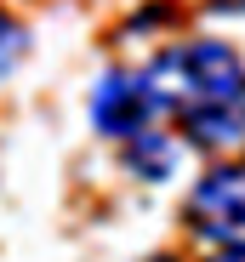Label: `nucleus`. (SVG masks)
Instances as JSON below:
<instances>
[{"instance_id": "f257e3e1", "label": "nucleus", "mask_w": 245, "mask_h": 262, "mask_svg": "<svg viewBox=\"0 0 245 262\" xmlns=\"http://www.w3.org/2000/svg\"><path fill=\"white\" fill-rule=\"evenodd\" d=\"M137 74L154 103V120L177 131L245 97V52L234 40H211V34L160 46Z\"/></svg>"}, {"instance_id": "f03ea898", "label": "nucleus", "mask_w": 245, "mask_h": 262, "mask_svg": "<svg viewBox=\"0 0 245 262\" xmlns=\"http://www.w3.org/2000/svg\"><path fill=\"white\" fill-rule=\"evenodd\" d=\"M183 228L211 251H245V165H206L183 200Z\"/></svg>"}, {"instance_id": "7ed1b4c3", "label": "nucleus", "mask_w": 245, "mask_h": 262, "mask_svg": "<svg viewBox=\"0 0 245 262\" xmlns=\"http://www.w3.org/2000/svg\"><path fill=\"white\" fill-rule=\"evenodd\" d=\"M86 114H92V131H97V137H108V143H120V148L160 125L137 69H108V74H97L92 97H86Z\"/></svg>"}, {"instance_id": "20e7f679", "label": "nucleus", "mask_w": 245, "mask_h": 262, "mask_svg": "<svg viewBox=\"0 0 245 262\" xmlns=\"http://www.w3.org/2000/svg\"><path fill=\"white\" fill-rule=\"evenodd\" d=\"M183 154H188V143L177 137V131H166V125H154V131H143V137H131L126 148H120V160H126V171L137 183H171Z\"/></svg>"}, {"instance_id": "39448f33", "label": "nucleus", "mask_w": 245, "mask_h": 262, "mask_svg": "<svg viewBox=\"0 0 245 262\" xmlns=\"http://www.w3.org/2000/svg\"><path fill=\"white\" fill-rule=\"evenodd\" d=\"M29 57V23L12 12V6H0V80H12Z\"/></svg>"}, {"instance_id": "423d86ee", "label": "nucleus", "mask_w": 245, "mask_h": 262, "mask_svg": "<svg viewBox=\"0 0 245 262\" xmlns=\"http://www.w3.org/2000/svg\"><path fill=\"white\" fill-rule=\"evenodd\" d=\"M206 262H245V251H211Z\"/></svg>"}, {"instance_id": "0eeeda50", "label": "nucleus", "mask_w": 245, "mask_h": 262, "mask_svg": "<svg viewBox=\"0 0 245 262\" xmlns=\"http://www.w3.org/2000/svg\"><path fill=\"white\" fill-rule=\"evenodd\" d=\"M143 262H183V256H143Z\"/></svg>"}]
</instances>
